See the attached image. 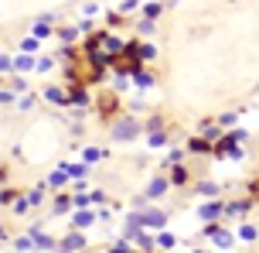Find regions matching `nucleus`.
I'll use <instances>...</instances> for the list:
<instances>
[{"mask_svg":"<svg viewBox=\"0 0 259 253\" xmlns=\"http://www.w3.org/2000/svg\"><path fill=\"white\" fill-rule=\"evenodd\" d=\"M137 133H140V123L133 120V117H123V120L113 127V137H116V140H133Z\"/></svg>","mask_w":259,"mask_h":253,"instance_id":"1","label":"nucleus"},{"mask_svg":"<svg viewBox=\"0 0 259 253\" xmlns=\"http://www.w3.org/2000/svg\"><path fill=\"white\" fill-rule=\"evenodd\" d=\"M167 188V178H154L150 188H147V199H160V192Z\"/></svg>","mask_w":259,"mask_h":253,"instance_id":"2","label":"nucleus"},{"mask_svg":"<svg viewBox=\"0 0 259 253\" xmlns=\"http://www.w3.org/2000/svg\"><path fill=\"white\" fill-rule=\"evenodd\" d=\"M219 212H222V205H205V209H201V215H205V219H215Z\"/></svg>","mask_w":259,"mask_h":253,"instance_id":"3","label":"nucleus"},{"mask_svg":"<svg viewBox=\"0 0 259 253\" xmlns=\"http://www.w3.org/2000/svg\"><path fill=\"white\" fill-rule=\"evenodd\" d=\"M170 182H174V185H184V182H188V171H181V168H178V171L170 174Z\"/></svg>","mask_w":259,"mask_h":253,"instance_id":"4","label":"nucleus"},{"mask_svg":"<svg viewBox=\"0 0 259 253\" xmlns=\"http://www.w3.org/2000/svg\"><path fill=\"white\" fill-rule=\"evenodd\" d=\"M62 246H68V250H75V246H82V236H68V240H62Z\"/></svg>","mask_w":259,"mask_h":253,"instance_id":"5","label":"nucleus"},{"mask_svg":"<svg viewBox=\"0 0 259 253\" xmlns=\"http://www.w3.org/2000/svg\"><path fill=\"white\" fill-rule=\"evenodd\" d=\"M242 240H256V226H242Z\"/></svg>","mask_w":259,"mask_h":253,"instance_id":"6","label":"nucleus"}]
</instances>
